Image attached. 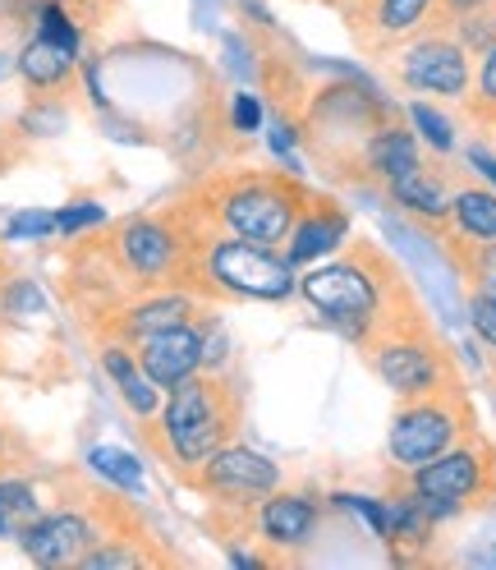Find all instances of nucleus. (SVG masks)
I'll list each match as a JSON object with an SVG mask.
<instances>
[{"instance_id":"nucleus-35","label":"nucleus","mask_w":496,"mask_h":570,"mask_svg":"<svg viewBox=\"0 0 496 570\" xmlns=\"http://www.w3.org/2000/svg\"><path fill=\"white\" fill-rule=\"evenodd\" d=\"M331 6H336V0H331Z\"/></svg>"},{"instance_id":"nucleus-30","label":"nucleus","mask_w":496,"mask_h":570,"mask_svg":"<svg viewBox=\"0 0 496 570\" xmlns=\"http://www.w3.org/2000/svg\"><path fill=\"white\" fill-rule=\"evenodd\" d=\"M478 111L496 116V47L483 51V69H478Z\"/></svg>"},{"instance_id":"nucleus-11","label":"nucleus","mask_w":496,"mask_h":570,"mask_svg":"<svg viewBox=\"0 0 496 570\" xmlns=\"http://www.w3.org/2000/svg\"><path fill=\"white\" fill-rule=\"evenodd\" d=\"M133 360L152 377V386L170 391L175 382H185L189 373L207 368V332L202 323H180V327H161L152 336H138L133 341Z\"/></svg>"},{"instance_id":"nucleus-10","label":"nucleus","mask_w":496,"mask_h":570,"mask_svg":"<svg viewBox=\"0 0 496 570\" xmlns=\"http://www.w3.org/2000/svg\"><path fill=\"white\" fill-rule=\"evenodd\" d=\"M396 75L409 92H428V97H469L474 83L469 51L455 38H446V32L414 38L396 60Z\"/></svg>"},{"instance_id":"nucleus-34","label":"nucleus","mask_w":496,"mask_h":570,"mask_svg":"<svg viewBox=\"0 0 496 570\" xmlns=\"http://www.w3.org/2000/svg\"><path fill=\"white\" fill-rule=\"evenodd\" d=\"M336 6H340V10H345V19H349V14H359V10L368 6V0H336Z\"/></svg>"},{"instance_id":"nucleus-25","label":"nucleus","mask_w":496,"mask_h":570,"mask_svg":"<svg viewBox=\"0 0 496 570\" xmlns=\"http://www.w3.org/2000/svg\"><path fill=\"white\" fill-rule=\"evenodd\" d=\"M465 272L474 276V291H496V239H469L465 235Z\"/></svg>"},{"instance_id":"nucleus-20","label":"nucleus","mask_w":496,"mask_h":570,"mask_svg":"<svg viewBox=\"0 0 496 570\" xmlns=\"http://www.w3.org/2000/svg\"><path fill=\"white\" fill-rule=\"evenodd\" d=\"M391 198L405 207V212H414V217H428V222H442V217H450V194H446V185L437 180L433 170H409L405 180H396L391 185Z\"/></svg>"},{"instance_id":"nucleus-22","label":"nucleus","mask_w":496,"mask_h":570,"mask_svg":"<svg viewBox=\"0 0 496 570\" xmlns=\"http://www.w3.org/2000/svg\"><path fill=\"white\" fill-rule=\"evenodd\" d=\"M38 515L42 507L28 483H0V539H19V529Z\"/></svg>"},{"instance_id":"nucleus-23","label":"nucleus","mask_w":496,"mask_h":570,"mask_svg":"<svg viewBox=\"0 0 496 570\" xmlns=\"http://www.w3.org/2000/svg\"><path fill=\"white\" fill-rule=\"evenodd\" d=\"M88 465H92L97 474H106L111 483L129 488V492L143 488V470H138V460H133V455H125V451H116V446H97V451L88 455Z\"/></svg>"},{"instance_id":"nucleus-5","label":"nucleus","mask_w":496,"mask_h":570,"mask_svg":"<svg viewBox=\"0 0 496 570\" xmlns=\"http://www.w3.org/2000/svg\"><path fill=\"white\" fill-rule=\"evenodd\" d=\"M469 428H474V410L465 401V391L442 386V391H428V396H409L396 410L391 433H386V451H391L400 470H418L442 451H450L455 442H465Z\"/></svg>"},{"instance_id":"nucleus-12","label":"nucleus","mask_w":496,"mask_h":570,"mask_svg":"<svg viewBox=\"0 0 496 570\" xmlns=\"http://www.w3.org/2000/svg\"><path fill=\"white\" fill-rule=\"evenodd\" d=\"M101 539L83 511H51L19 529V548L38 566H79L83 552Z\"/></svg>"},{"instance_id":"nucleus-15","label":"nucleus","mask_w":496,"mask_h":570,"mask_svg":"<svg viewBox=\"0 0 496 570\" xmlns=\"http://www.w3.org/2000/svg\"><path fill=\"white\" fill-rule=\"evenodd\" d=\"M198 317V299L194 295H185L180 285H166V291H148V295H138L133 304H125L120 313H116V323H111V332L120 336V341H138V336H152V332H161V327H180V323H194Z\"/></svg>"},{"instance_id":"nucleus-29","label":"nucleus","mask_w":496,"mask_h":570,"mask_svg":"<svg viewBox=\"0 0 496 570\" xmlns=\"http://www.w3.org/2000/svg\"><path fill=\"white\" fill-rule=\"evenodd\" d=\"M56 230V212H23L6 226V239H38V235H51Z\"/></svg>"},{"instance_id":"nucleus-4","label":"nucleus","mask_w":496,"mask_h":570,"mask_svg":"<svg viewBox=\"0 0 496 570\" xmlns=\"http://www.w3.org/2000/svg\"><path fill=\"white\" fill-rule=\"evenodd\" d=\"M308 194L290 175H235V180L211 189L207 226L217 222L226 235H244L258 244H286Z\"/></svg>"},{"instance_id":"nucleus-17","label":"nucleus","mask_w":496,"mask_h":570,"mask_svg":"<svg viewBox=\"0 0 496 570\" xmlns=\"http://www.w3.org/2000/svg\"><path fill=\"white\" fill-rule=\"evenodd\" d=\"M19 79L28 92L38 97H56V92H69L79 79V47H65L56 38H47V32H38L14 60Z\"/></svg>"},{"instance_id":"nucleus-24","label":"nucleus","mask_w":496,"mask_h":570,"mask_svg":"<svg viewBox=\"0 0 496 570\" xmlns=\"http://www.w3.org/2000/svg\"><path fill=\"white\" fill-rule=\"evenodd\" d=\"M455 42L465 47L469 56L478 51H487V47H496V6H487V10H478V14H465V19H455Z\"/></svg>"},{"instance_id":"nucleus-33","label":"nucleus","mask_w":496,"mask_h":570,"mask_svg":"<svg viewBox=\"0 0 496 570\" xmlns=\"http://www.w3.org/2000/svg\"><path fill=\"white\" fill-rule=\"evenodd\" d=\"M469 161H474V166H478V170H483V175H487V180H492V185H496V161H492V157H487V153H478V148H474V153H469Z\"/></svg>"},{"instance_id":"nucleus-14","label":"nucleus","mask_w":496,"mask_h":570,"mask_svg":"<svg viewBox=\"0 0 496 570\" xmlns=\"http://www.w3.org/2000/svg\"><path fill=\"white\" fill-rule=\"evenodd\" d=\"M437 0H368L359 14H349V32H359L364 47H396L433 19Z\"/></svg>"},{"instance_id":"nucleus-6","label":"nucleus","mask_w":496,"mask_h":570,"mask_svg":"<svg viewBox=\"0 0 496 570\" xmlns=\"http://www.w3.org/2000/svg\"><path fill=\"white\" fill-rule=\"evenodd\" d=\"M364 354H368V368L391 386L400 401L428 396V391H442V386H459L455 360L423 317H409V323L381 332L373 345H364Z\"/></svg>"},{"instance_id":"nucleus-1","label":"nucleus","mask_w":496,"mask_h":570,"mask_svg":"<svg viewBox=\"0 0 496 570\" xmlns=\"http://www.w3.org/2000/svg\"><path fill=\"white\" fill-rule=\"evenodd\" d=\"M299 295L323 313V323H331L359 350L373 345L381 332L409 323V317H423L396 263L364 239H354L349 254L308 267L299 276Z\"/></svg>"},{"instance_id":"nucleus-13","label":"nucleus","mask_w":496,"mask_h":570,"mask_svg":"<svg viewBox=\"0 0 496 570\" xmlns=\"http://www.w3.org/2000/svg\"><path fill=\"white\" fill-rule=\"evenodd\" d=\"M317 507H323V497L308 492V488H271L254 507V524L280 552L304 548L313 539V529H317Z\"/></svg>"},{"instance_id":"nucleus-7","label":"nucleus","mask_w":496,"mask_h":570,"mask_svg":"<svg viewBox=\"0 0 496 570\" xmlns=\"http://www.w3.org/2000/svg\"><path fill=\"white\" fill-rule=\"evenodd\" d=\"M409 492H418L433 515L487 507L496 497V455L483 438H465L437 460H428V465L409 470Z\"/></svg>"},{"instance_id":"nucleus-26","label":"nucleus","mask_w":496,"mask_h":570,"mask_svg":"<svg viewBox=\"0 0 496 570\" xmlns=\"http://www.w3.org/2000/svg\"><path fill=\"white\" fill-rule=\"evenodd\" d=\"M409 120H414V129H418L423 138H428L437 153H450V148H455V138H450V125H446V120H442V116L433 111V106L414 101V106H409Z\"/></svg>"},{"instance_id":"nucleus-21","label":"nucleus","mask_w":496,"mask_h":570,"mask_svg":"<svg viewBox=\"0 0 496 570\" xmlns=\"http://www.w3.org/2000/svg\"><path fill=\"white\" fill-rule=\"evenodd\" d=\"M450 222L469 239H496V194L492 189H459L450 194Z\"/></svg>"},{"instance_id":"nucleus-16","label":"nucleus","mask_w":496,"mask_h":570,"mask_svg":"<svg viewBox=\"0 0 496 570\" xmlns=\"http://www.w3.org/2000/svg\"><path fill=\"white\" fill-rule=\"evenodd\" d=\"M349 235V217H345V207H336L331 198H308L304 212H299V222L286 239V258L295 267L304 263H317V258H327L331 248H340Z\"/></svg>"},{"instance_id":"nucleus-28","label":"nucleus","mask_w":496,"mask_h":570,"mask_svg":"<svg viewBox=\"0 0 496 570\" xmlns=\"http://www.w3.org/2000/svg\"><path fill=\"white\" fill-rule=\"evenodd\" d=\"M101 203H69L65 212H56V230L60 235H75V230H83V226H101Z\"/></svg>"},{"instance_id":"nucleus-3","label":"nucleus","mask_w":496,"mask_h":570,"mask_svg":"<svg viewBox=\"0 0 496 570\" xmlns=\"http://www.w3.org/2000/svg\"><path fill=\"white\" fill-rule=\"evenodd\" d=\"M244 419V391L221 368H198L166 391L161 405V451L180 470H198L211 451L235 442Z\"/></svg>"},{"instance_id":"nucleus-19","label":"nucleus","mask_w":496,"mask_h":570,"mask_svg":"<svg viewBox=\"0 0 496 570\" xmlns=\"http://www.w3.org/2000/svg\"><path fill=\"white\" fill-rule=\"evenodd\" d=\"M101 368H106V377L120 386V396H125V405H129L133 414H143V419L157 414V405H161V386H152V377L138 368L129 341L101 345Z\"/></svg>"},{"instance_id":"nucleus-9","label":"nucleus","mask_w":496,"mask_h":570,"mask_svg":"<svg viewBox=\"0 0 496 570\" xmlns=\"http://www.w3.org/2000/svg\"><path fill=\"white\" fill-rule=\"evenodd\" d=\"M189 483L217 502H244L254 507L271 488H280V465L244 442H226L221 451H211L198 470H189Z\"/></svg>"},{"instance_id":"nucleus-27","label":"nucleus","mask_w":496,"mask_h":570,"mask_svg":"<svg viewBox=\"0 0 496 570\" xmlns=\"http://www.w3.org/2000/svg\"><path fill=\"white\" fill-rule=\"evenodd\" d=\"M469 323L496 350V291H474L469 295Z\"/></svg>"},{"instance_id":"nucleus-31","label":"nucleus","mask_w":496,"mask_h":570,"mask_svg":"<svg viewBox=\"0 0 496 570\" xmlns=\"http://www.w3.org/2000/svg\"><path fill=\"white\" fill-rule=\"evenodd\" d=\"M487 6H496V0H437V19H446V23H455V19H465V14H478V10H487Z\"/></svg>"},{"instance_id":"nucleus-18","label":"nucleus","mask_w":496,"mask_h":570,"mask_svg":"<svg viewBox=\"0 0 496 570\" xmlns=\"http://www.w3.org/2000/svg\"><path fill=\"white\" fill-rule=\"evenodd\" d=\"M423 166V153H418V138L414 129L396 125V120H381L368 142H364V175H373V180H381L386 189H391L396 180H405L409 170Z\"/></svg>"},{"instance_id":"nucleus-2","label":"nucleus","mask_w":496,"mask_h":570,"mask_svg":"<svg viewBox=\"0 0 496 570\" xmlns=\"http://www.w3.org/2000/svg\"><path fill=\"white\" fill-rule=\"evenodd\" d=\"M175 285H189L211 299H258L276 304L299 291L295 263L276 254V244H258L244 235H198L189 230V254Z\"/></svg>"},{"instance_id":"nucleus-8","label":"nucleus","mask_w":496,"mask_h":570,"mask_svg":"<svg viewBox=\"0 0 496 570\" xmlns=\"http://www.w3.org/2000/svg\"><path fill=\"white\" fill-rule=\"evenodd\" d=\"M116 267L138 285V291H161L175 285L189 254V230L175 217H129L125 226L111 230L106 239Z\"/></svg>"},{"instance_id":"nucleus-32","label":"nucleus","mask_w":496,"mask_h":570,"mask_svg":"<svg viewBox=\"0 0 496 570\" xmlns=\"http://www.w3.org/2000/svg\"><path fill=\"white\" fill-rule=\"evenodd\" d=\"M235 125L239 129H258V101L254 97H235Z\"/></svg>"}]
</instances>
